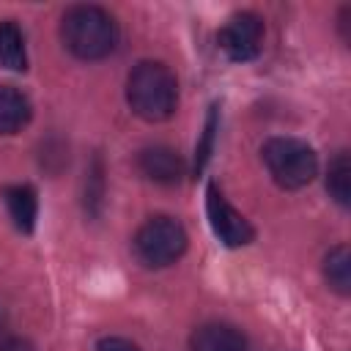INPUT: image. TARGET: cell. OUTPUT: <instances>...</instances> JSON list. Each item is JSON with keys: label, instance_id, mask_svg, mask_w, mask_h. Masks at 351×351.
Returning a JSON list of instances; mask_svg holds the SVG:
<instances>
[{"label": "cell", "instance_id": "obj_5", "mask_svg": "<svg viewBox=\"0 0 351 351\" xmlns=\"http://www.w3.org/2000/svg\"><path fill=\"white\" fill-rule=\"evenodd\" d=\"M219 47L222 52L230 58V60H252L258 52H261V41H263V22L261 16L250 14V11H241V14H233L222 30H219Z\"/></svg>", "mask_w": 351, "mask_h": 351}, {"label": "cell", "instance_id": "obj_3", "mask_svg": "<svg viewBox=\"0 0 351 351\" xmlns=\"http://www.w3.org/2000/svg\"><path fill=\"white\" fill-rule=\"evenodd\" d=\"M263 162L271 178L285 189H299L318 173L315 151L299 137H271L263 145Z\"/></svg>", "mask_w": 351, "mask_h": 351}, {"label": "cell", "instance_id": "obj_13", "mask_svg": "<svg viewBox=\"0 0 351 351\" xmlns=\"http://www.w3.org/2000/svg\"><path fill=\"white\" fill-rule=\"evenodd\" d=\"M326 189L329 195L340 203V206H348L351 203V162H348V154L340 151L332 162H329V170H326Z\"/></svg>", "mask_w": 351, "mask_h": 351}, {"label": "cell", "instance_id": "obj_15", "mask_svg": "<svg viewBox=\"0 0 351 351\" xmlns=\"http://www.w3.org/2000/svg\"><path fill=\"white\" fill-rule=\"evenodd\" d=\"M0 351H36L25 337H5L0 340Z\"/></svg>", "mask_w": 351, "mask_h": 351}, {"label": "cell", "instance_id": "obj_7", "mask_svg": "<svg viewBox=\"0 0 351 351\" xmlns=\"http://www.w3.org/2000/svg\"><path fill=\"white\" fill-rule=\"evenodd\" d=\"M137 165H140L143 176H148V178L156 181V184H178L181 176H184V162H181V156H178L173 148H167V145L143 148Z\"/></svg>", "mask_w": 351, "mask_h": 351}, {"label": "cell", "instance_id": "obj_9", "mask_svg": "<svg viewBox=\"0 0 351 351\" xmlns=\"http://www.w3.org/2000/svg\"><path fill=\"white\" fill-rule=\"evenodd\" d=\"M30 121V101L14 85H0V134H16Z\"/></svg>", "mask_w": 351, "mask_h": 351}, {"label": "cell", "instance_id": "obj_12", "mask_svg": "<svg viewBox=\"0 0 351 351\" xmlns=\"http://www.w3.org/2000/svg\"><path fill=\"white\" fill-rule=\"evenodd\" d=\"M324 277L326 282L337 291V293H348L351 291V255L346 244H337L326 252L324 258Z\"/></svg>", "mask_w": 351, "mask_h": 351}, {"label": "cell", "instance_id": "obj_14", "mask_svg": "<svg viewBox=\"0 0 351 351\" xmlns=\"http://www.w3.org/2000/svg\"><path fill=\"white\" fill-rule=\"evenodd\" d=\"M96 351H140V348L126 337H104V340H99Z\"/></svg>", "mask_w": 351, "mask_h": 351}, {"label": "cell", "instance_id": "obj_6", "mask_svg": "<svg viewBox=\"0 0 351 351\" xmlns=\"http://www.w3.org/2000/svg\"><path fill=\"white\" fill-rule=\"evenodd\" d=\"M206 211L211 230L225 247H244L252 241V225L222 197V192L214 184H208L206 189Z\"/></svg>", "mask_w": 351, "mask_h": 351}, {"label": "cell", "instance_id": "obj_11", "mask_svg": "<svg viewBox=\"0 0 351 351\" xmlns=\"http://www.w3.org/2000/svg\"><path fill=\"white\" fill-rule=\"evenodd\" d=\"M0 66L11 71H25L27 69V49H25V36L14 19L0 22Z\"/></svg>", "mask_w": 351, "mask_h": 351}, {"label": "cell", "instance_id": "obj_10", "mask_svg": "<svg viewBox=\"0 0 351 351\" xmlns=\"http://www.w3.org/2000/svg\"><path fill=\"white\" fill-rule=\"evenodd\" d=\"M3 197H5V206H8V214H11L14 225L22 233H30L33 225H36V217H38V200H36L33 186H27V184L8 186L3 192Z\"/></svg>", "mask_w": 351, "mask_h": 351}, {"label": "cell", "instance_id": "obj_4", "mask_svg": "<svg viewBox=\"0 0 351 351\" xmlns=\"http://www.w3.org/2000/svg\"><path fill=\"white\" fill-rule=\"evenodd\" d=\"M134 250L145 266H154V269L170 266L186 250V230L173 217H151L137 230Z\"/></svg>", "mask_w": 351, "mask_h": 351}, {"label": "cell", "instance_id": "obj_1", "mask_svg": "<svg viewBox=\"0 0 351 351\" xmlns=\"http://www.w3.org/2000/svg\"><path fill=\"white\" fill-rule=\"evenodd\" d=\"M126 101L143 121H165L176 112L178 82L176 74L156 60H143L126 80Z\"/></svg>", "mask_w": 351, "mask_h": 351}, {"label": "cell", "instance_id": "obj_8", "mask_svg": "<svg viewBox=\"0 0 351 351\" xmlns=\"http://www.w3.org/2000/svg\"><path fill=\"white\" fill-rule=\"evenodd\" d=\"M192 351H247L244 335L230 324H203L189 337Z\"/></svg>", "mask_w": 351, "mask_h": 351}, {"label": "cell", "instance_id": "obj_2", "mask_svg": "<svg viewBox=\"0 0 351 351\" xmlns=\"http://www.w3.org/2000/svg\"><path fill=\"white\" fill-rule=\"evenodd\" d=\"M60 38L66 49L80 60H99L115 49L118 25L99 5H74L63 14Z\"/></svg>", "mask_w": 351, "mask_h": 351}]
</instances>
